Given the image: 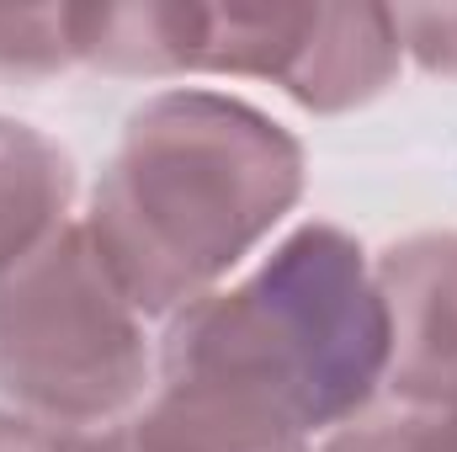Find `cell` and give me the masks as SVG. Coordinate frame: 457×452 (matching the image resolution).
Masks as SVG:
<instances>
[{
    "label": "cell",
    "instance_id": "obj_1",
    "mask_svg": "<svg viewBox=\"0 0 457 452\" xmlns=\"http://www.w3.org/2000/svg\"><path fill=\"white\" fill-rule=\"evenodd\" d=\"M303 144L228 91H160L122 122L80 219L144 320L224 288L303 203Z\"/></svg>",
    "mask_w": 457,
    "mask_h": 452
},
{
    "label": "cell",
    "instance_id": "obj_2",
    "mask_svg": "<svg viewBox=\"0 0 457 452\" xmlns=\"http://www.w3.org/2000/svg\"><path fill=\"white\" fill-rule=\"evenodd\" d=\"M154 378L330 437L378 405L388 378L372 255L325 219L287 229L239 282L165 320Z\"/></svg>",
    "mask_w": 457,
    "mask_h": 452
},
{
    "label": "cell",
    "instance_id": "obj_3",
    "mask_svg": "<svg viewBox=\"0 0 457 452\" xmlns=\"http://www.w3.org/2000/svg\"><path fill=\"white\" fill-rule=\"evenodd\" d=\"M75 48L117 80H271L314 117L378 102L404 70L388 5H75Z\"/></svg>",
    "mask_w": 457,
    "mask_h": 452
},
{
    "label": "cell",
    "instance_id": "obj_4",
    "mask_svg": "<svg viewBox=\"0 0 457 452\" xmlns=\"http://www.w3.org/2000/svg\"><path fill=\"white\" fill-rule=\"evenodd\" d=\"M154 389L144 314L117 288L86 224L0 277V405L70 437L138 410Z\"/></svg>",
    "mask_w": 457,
    "mask_h": 452
},
{
    "label": "cell",
    "instance_id": "obj_5",
    "mask_svg": "<svg viewBox=\"0 0 457 452\" xmlns=\"http://www.w3.org/2000/svg\"><path fill=\"white\" fill-rule=\"evenodd\" d=\"M388 320V399H457V229H420L372 255Z\"/></svg>",
    "mask_w": 457,
    "mask_h": 452
},
{
    "label": "cell",
    "instance_id": "obj_6",
    "mask_svg": "<svg viewBox=\"0 0 457 452\" xmlns=\"http://www.w3.org/2000/svg\"><path fill=\"white\" fill-rule=\"evenodd\" d=\"M80 452H314L303 431L234 399L154 383L138 410L91 431Z\"/></svg>",
    "mask_w": 457,
    "mask_h": 452
},
{
    "label": "cell",
    "instance_id": "obj_7",
    "mask_svg": "<svg viewBox=\"0 0 457 452\" xmlns=\"http://www.w3.org/2000/svg\"><path fill=\"white\" fill-rule=\"evenodd\" d=\"M75 155L32 122L0 117V277L75 224Z\"/></svg>",
    "mask_w": 457,
    "mask_h": 452
},
{
    "label": "cell",
    "instance_id": "obj_8",
    "mask_svg": "<svg viewBox=\"0 0 457 452\" xmlns=\"http://www.w3.org/2000/svg\"><path fill=\"white\" fill-rule=\"evenodd\" d=\"M75 64V5L0 11V86H43Z\"/></svg>",
    "mask_w": 457,
    "mask_h": 452
},
{
    "label": "cell",
    "instance_id": "obj_9",
    "mask_svg": "<svg viewBox=\"0 0 457 452\" xmlns=\"http://www.w3.org/2000/svg\"><path fill=\"white\" fill-rule=\"evenodd\" d=\"M320 452H457V399L372 405L336 426Z\"/></svg>",
    "mask_w": 457,
    "mask_h": 452
},
{
    "label": "cell",
    "instance_id": "obj_10",
    "mask_svg": "<svg viewBox=\"0 0 457 452\" xmlns=\"http://www.w3.org/2000/svg\"><path fill=\"white\" fill-rule=\"evenodd\" d=\"M404 59L426 75L457 80V5H388Z\"/></svg>",
    "mask_w": 457,
    "mask_h": 452
},
{
    "label": "cell",
    "instance_id": "obj_11",
    "mask_svg": "<svg viewBox=\"0 0 457 452\" xmlns=\"http://www.w3.org/2000/svg\"><path fill=\"white\" fill-rule=\"evenodd\" d=\"M86 437H70L59 426H43L21 410H5L0 405V452H80Z\"/></svg>",
    "mask_w": 457,
    "mask_h": 452
}]
</instances>
